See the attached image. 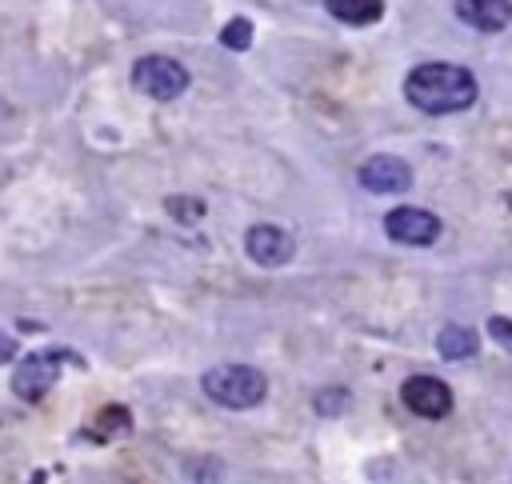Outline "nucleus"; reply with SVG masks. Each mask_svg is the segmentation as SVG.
<instances>
[{
    "label": "nucleus",
    "instance_id": "9b49d317",
    "mask_svg": "<svg viewBox=\"0 0 512 484\" xmlns=\"http://www.w3.org/2000/svg\"><path fill=\"white\" fill-rule=\"evenodd\" d=\"M436 348L444 360H468L480 352V336L472 328H460V324H448L440 336H436Z\"/></svg>",
    "mask_w": 512,
    "mask_h": 484
},
{
    "label": "nucleus",
    "instance_id": "dca6fc26",
    "mask_svg": "<svg viewBox=\"0 0 512 484\" xmlns=\"http://www.w3.org/2000/svg\"><path fill=\"white\" fill-rule=\"evenodd\" d=\"M12 356H16V344H12V340L0 332V360H12Z\"/></svg>",
    "mask_w": 512,
    "mask_h": 484
},
{
    "label": "nucleus",
    "instance_id": "39448f33",
    "mask_svg": "<svg viewBox=\"0 0 512 484\" xmlns=\"http://www.w3.org/2000/svg\"><path fill=\"white\" fill-rule=\"evenodd\" d=\"M400 400L420 420H444L452 412V388L444 380H436V376H408L400 384Z\"/></svg>",
    "mask_w": 512,
    "mask_h": 484
},
{
    "label": "nucleus",
    "instance_id": "7ed1b4c3",
    "mask_svg": "<svg viewBox=\"0 0 512 484\" xmlns=\"http://www.w3.org/2000/svg\"><path fill=\"white\" fill-rule=\"evenodd\" d=\"M132 84L152 100H176L188 88V68L172 56H144L132 64Z\"/></svg>",
    "mask_w": 512,
    "mask_h": 484
},
{
    "label": "nucleus",
    "instance_id": "423d86ee",
    "mask_svg": "<svg viewBox=\"0 0 512 484\" xmlns=\"http://www.w3.org/2000/svg\"><path fill=\"white\" fill-rule=\"evenodd\" d=\"M384 232L400 244H412V248H424L440 236V220L428 212V208H412V204H400L384 216Z\"/></svg>",
    "mask_w": 512,
    "mask_h": 484
},
{
    "label": "nucleus",
    "instance_id": "1a4fd4ad",
    "mask_svg": "<svg viewBox=\"0 0 512 484\" xmlns=\"http://www.w3.org/2000/svg\"><path fill=\"white\" fill-rule=\"evenodd\" d=\"M456 16L476 32H504L512 24V0H456Z\"/></svg>",
    "mask_w": 512,
    "mask_h": 484
},
{
    "label": "nucleus",
    "instance_id": "0eeeda50",
    "mask_svg": "<svg viewBox=\"0 0 512 484\" xmlns=\"http://www.w3.org/2000/svg\"><path fill=\"white\" fill-rule=\"evenodd\" d=\"M244 248H248V256H252L260 268H280V264H288L292 252H296L292 236H288L284 228H276V224H252L248 236H244Z\"/></svg>",
    "mask_w": 512,
    "mask_h": 484
},
{
    "label": "nucleus",
    "instance_id": "20e7f679",
    "mask_svg": "<svg viewBox=\"0 0 512 484\" xmlns=\"http://www.w3.org/2000/svg\"><path fill=\"white\" fill-rule=\"evenodd\" d=\"M64 360H80V356H72V352H64V348L24 356V360L16 364L12 392H16L20 400H40V396H44V392L56 384V372H60V364H64ZM80 364H84V360H80Z\"/></svg>",
    "mask_w": 512,
    "mask_h": 484
},
{
    "label": "nucleus",
    "instance_id": "f8f14e48",
    "mask_svg": "<svg viewBox=\"0 0 512 484\" xmlns=\"http://www.w3.org/2000/svg\"><path fill=\"white\" fill-rule=\"evenodd\" d=\"M164 208H168L172 220H180V224H196V220L204 216V204H200L196 196H168Z\"/></svg>",
    "mask_w": 512,
    "mask_h": 484
},
{
    "label": "nucleus",
    "instance_id": "f03ea898",
    "mask_svg": "<svg viewBox=\"0 0 512 484\" xmlns=\"http://www.w3.org/2000/svg\"><path fill=\"white\" fill-rule=\"evenodd\" d=\"M200 388L208 400H216L224 408H256L268 396V380L252 364H216L204 372Z\"/></svg>",
    "mask_w": 512,
    "mask_h": 484
},
{
    "label": "nucleus",
    "instance_id": "2eb2a0df",
    "mask_svg": "<svg viewBox=\"0 0 512 484\" xmlns=\"http://www.w3.org/2000/svg\"><path fill=\"white\" fill-rule=\"evenodd\" d=\"M488 336L512 352V320H504V316H492V320H488Z\"/></svg>",
    "mask_w": 512,
    "mask_h": 484
},
{
    "label": "nucleus",
    "instance_id": "9d476101",
    "mask_svg": "<svg viewBox=\"0 0 512 484\" xmlns=\"http://www.w3.org/2000/svg\"><path fill=\"white\" fill-rule=\"evenodd\" d=\"M324 8L340 24H352V28H368L384 16V0H324Z\"/></svg>",
    "mask_w": 512,
    "mask_h": 484
},
{
    "label": "nucleus",
    "instance_id": "f257e3e1",
    "mask_svg": "<svg viewBox=\"0 0 512 484\" xmlns=\"http://www.w3.org/2000/svg\"><path fill=\"white\" fill-rule=\"evenodd\" d=\"M404 96L412 108L420 112H432V116H444V112H464L476 104L480 96V84L468 68L460 64H444V60H432V64H416L404 80Z\"/></svg>",
    "mask_w": 512,
    "mask_h": 484
},
{
    "label": "nucleus",
    "instance_id": "4468645a",
    "mask_svg": "<svg viewBox=\"0 0 512 484\" xmlns=\"http://www.w3.org/2000/svg\"><path fill=\"white\" fill-rule=\"evenodd\" d=\"M348 404H352L348 388H328V392H320V396H316V408H320L324 416H340Z\"/></svg>",
    "mask_w": 512,
    "mask_h": 484
},
{
    "label": "nucleus",
    "instance_id": "ddd939ff",
    "mask_svg": "<svg viewBox=\"0 0 512 484\" xmlns=\"http://www.w3.org/2000/svg\"><path fill=\"white\" fill-rule=\"evenodd\" d=\"M220 40H224V48H236V52H244V48L252 44V20H244V16L228 20V28L220 32Z\"/></svg>",
    "mask_w": 512,
    "mask_h": 484
},
{
    "label": "nucleus",
    "instance_id": "6e6552de",
    "mask_svg": "<svg viewBox=\"0 0 512 484\" xmlns=\"http://www.w3.org/2000/svg\"><path fill=\"white\" fill-rule=\"evenodd\" d=\"M360 184L368 192H404L412 188V168L400 156H372L360 164Z\"/></svg>",
    "mask_w": 512,
    "mask_h": 484
}]
</instances>
